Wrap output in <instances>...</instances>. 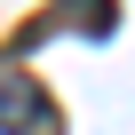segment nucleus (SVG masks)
Wrapping results in <instances>:
<instances>
[{
  "instance_id": "obj_1",
  "label": "nucleus",
  "mask_w": 135,
  "mask_h": 135,
  "mask_svg": "<svg viewBox=\"0 0 135 135\" xmlns=\"http://www.w3.org/2000/svg\"><path fill=\"white\" fill-rule=\"evenodd\" d=\"M0 135H56V111H48L40 80H0Z\"/></svg>"
},
{
  "instance_id": "obj_2",
  "label": "nucleus",
  "mask_w": 135,
  "mask_h": 135,
  "mask_svg": "<svg viewBox=\"0 0 135 135\" xmlns=\"http://www.w3.org/2000/svg\"><path fill=\"white\" fill-rule=\"evenodd\" d=\"M56 16H72L88 40H103V32L119 24V0H56Z\"/></svg>"
}]
</instances>
